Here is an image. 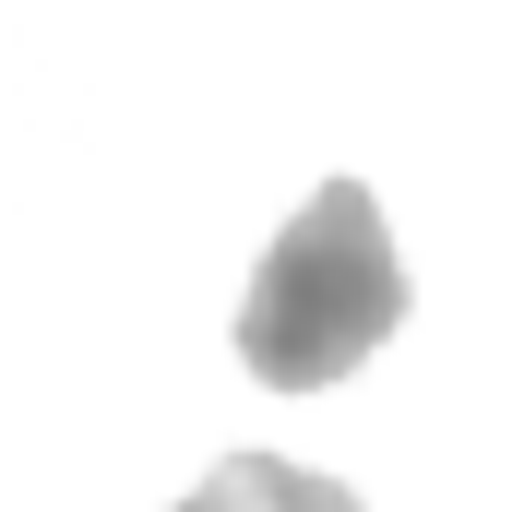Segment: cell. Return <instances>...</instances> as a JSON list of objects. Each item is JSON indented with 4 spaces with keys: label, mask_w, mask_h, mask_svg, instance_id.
Masks as SVG:
<instances>
[{
    "label": "cell",
    "mask_w": 512,
    "mask_h": 512,
    "mask_svg": "<svg viewBox=\"0 0 512 512\" xmlns=\"http://www.w3.org/2000/svg\"><path fill=\"white\" fill-rule=\"evenodd\" d=\"M393 322H405V262L382 239V203L370 179H322L239 298V358L274 393H334Z\"/></svg>",
    "instance_id": "cell-1"
},
{
    "label": "cell",
    "mask_w": 512,
    "mask_h": 512,
    "mask_svg": "<svg viewBox=\"0 0 512 512\" xmlns=\"http://www.w3.org/2000/svg\"><path fill=\"white\" fill-rule=\"evenodd\" d=\"M179 512H358V489H334V477H310L286 453H227Z\"/></svg>",
    "instance_id": "cell-2"
}]
</instances>
